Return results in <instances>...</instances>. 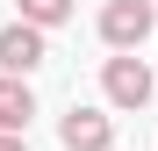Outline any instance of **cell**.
<instances>
[{"label":"cell","instance_id":"obj_6","mask_svg":"<svg viewBox=\"0 0 158 151\" xmlns=\"http://www.w3.org/2000/svg\"><path fill=\"white\" fill-rule=\"evenodd\" d=\"M22 15H29V22H43V29H58V22L72 15V0H22Z\"/></svg>","mask_w":158,"mask_h":151},{"label":"cell","instance_id":"obj_1","mask_svg":"<svg viewBox=\"0 0 158 151\" xmlns=\"http://www.w3.org/2000/svg\"><path fill=\"white\" fill-rule=\"evenodd\" d=\"M151 29H158V0H108L101 7V36L115 50H144Z\"/></svg>","mask_w":158,"mask_h":151},{"label":"cell","instance_id":"obj_5","mask_svg":"<svg viewBox=\"0 0 158 151\" xmlns=\"http://www.w3.org/2000/svg\"><path fill=\"white\" fill-rule=\"evenodd\" d=\"M29 115H36V94L22 72H0V130H29Z\"/></svg>","mask_w":158,"mask_h":151},{"label":"cell","instance_id":"obj_3","mask_svg":"<svg viewBox=\"0 0 158 151\" xmlns=\"http://www.w3.org/2000/svg\"><path fill=\"white\" fill-rule=\"evenodd\" d=\"M43 65V22H7V29H0V72H22V79H29V72Z\"/></svg>","mask_w":158,"mask_h":151},{"label":"cell","instance_id":"obj_4","mask_svg":"<svg viewBox=\"0 0 158 151\" xmlns=\"http://www.w3.org/2000/svg\"><path fill=\"white\" fill-rule=\"evenodd\" d=\"M58 137H65V151H108L115 144V122L101 115V108H65V122H58Z\"/></svg>","mask_w":158,"mask_h":151},{"label":"cell","instance_id":"obj_2","mask_svg":"<svg viewBox=\"0 0 158 151\" xmlns=\"http://www.w3.org/2000/svg\"><path fill=\"white\" fill-rule=\"evenodd\" d=\"M101 86H108L115 108H144V101H151V65L137 58V50H115L108 72H101Z\"/></svg>","mask_w":158,"mask_h":151},{"label":"cell","instance_id":"obj_7","mask_svg":"<svg viewBox=\"0 0 158 151\" xmlns=\"http://www.w3.org/2000/svg\"><path fill=\"white\" fill-rule=\"evenodd\" d=\"M0 151H29V144H22V130H0Z\"/></svg>","mask_w":158,"mask_h":151}]
</instances>
